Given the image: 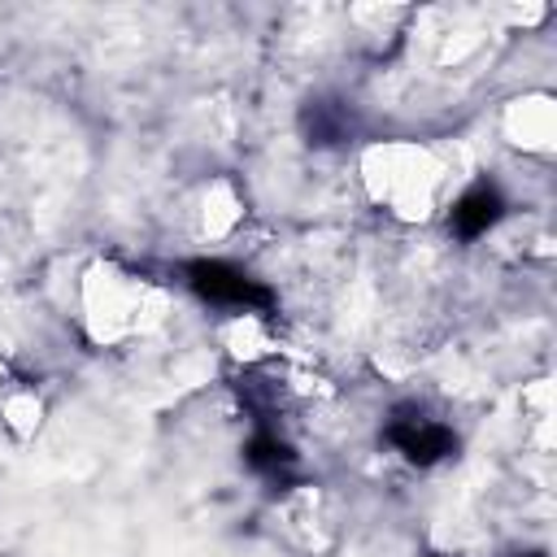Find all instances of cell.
I'll use <instances>...</instances> for the list:
<instances>
[{
  "label": "cell",
  "mask_w": 557,
  "mask_h": 557,
  "mask_svg": "<svg viewBox=\"0 0 557 557\" xmlns=\"http://www.w3.org/2000/svg\"><path fill=\"white\" fill-rule=\"evenodd\" d=\"M187 283H191V292L200 300L222 305V309H257V313L274 309V292L261 278H252V274H244V270H235L226 261H209V257L191 261L187 265Z\"/></svg>",
  "instance_id": "6da1fadb"
},
{
  "label": "cell",
  "mask_w": 557,
  "mask_h": 557,
  "mask_svg": "<svg viewBox=\"0 0 557 557\" xmlns=\"http://www.w3.org/2000/svg\"><path fill=\"white\" fill-rule=\"evenodd\" d=\"M387 440H392L413 466H435V461H444L448 453H457V435H453L448 426L422 418V413H400V418H392Z\"/></svg>",
  "instance_id": "7a4b0ae2"
},
{
  "label": "cell",
  "mask_w": 557,
  "mask_h": 557,
  "mask_svg": "<svg viewBox=\"0 0 557 557\" xmlns=\"http://www.w3.org/2000/svg\"><path fill=\"white\" fill-rule=\"evenodd\" d=\"M500 213H505L500 191H496V187H487V183H479V187H470V191L453 205L448 226H453V235H461V239H479L487 226H496V218H500Z\"/></svg>",
  "instance_id": "3957f363"
},
{
  "label": "cell",
  "mask_w": 557,
  "mask_h": 557,
  "mask_svg": "<svg viewBox=\"0 0 557 557\" xmlns=\"http://www.w3.org/2000/svg\"><path fill=\"white\" fill-rule=\"evenodd\" d=\"M244 461H248L252 470H261V474H278V470H287V466L296 461V453H292L278 435L257 431V435L248 440V448H244Z\"/></svg>",
  "instance_id": "277c9868"
},
{
  "label": "cell",
  "mask_w": 557,
  "mask_h": 557,
  "mask_svg": "<svg viewBox=\"0 0 557 557\" xmlns=\"http://www.w3.org/2000/svg\"><path fill=\"white\" fill-rule=\"evenodd\" d=\"M305 126H309V144H335L344 135V113L331 104H309Z\"/></svg>",
  "instance_id": "5b68a950"
},
{
  "label": "cell",
  "mask_w": 557,
  "mask_h": 557,
  "mask_svg": "<svg viewBox=\"0 0 557 557\" xmlns=\"http://www.w3.org/2000/svg\"><path fill=\"white\" fill-rule=\"evenodd\" d=\"M527 557H540V553H527Z\"/></svg>",
  "instance_id": "8992f818"
}]
</instances>
